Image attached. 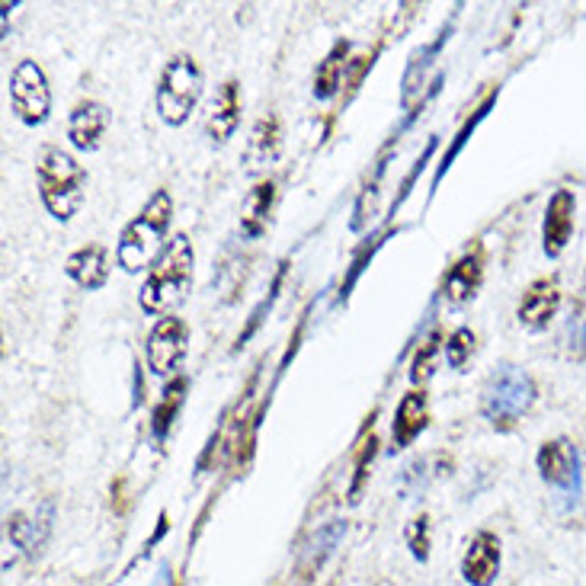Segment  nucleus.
<instances>
[{
    "mask_svg": "<svg viewBox=\"0 0 586 586\" xmlns=\"http://www.w3.org/2000/svg\"><path fill=\"white\" fill-rule=\"evenodd\" d=\"M430 426V401L426 391L411 388L401 401L391 420V452H404L420 440V433Z\"/></svg>",
    "mask_w": 586,
    "mask_h": 586,
    "instance_id": "nucleus-13",
    "label": "nucleus"
},
{
    "mask_svg": "<svg viewBox=\"0 0 586 586\" xmlns=\"http://www.w3.org/2000/svg\"><path fill=\"white\" fill-rule=\"evenodd\" d=\"M484 270H487V251H484L481 241H475L468 251L448 266V273L443 276V299L448 305L472 302L477 289H481V282H484Z\"/></svg>",
    "mask_w": 586,
    "mask_h": 586,
    "instance_id": "nucleus-10",
    "label": "nucleus"
},
{
    "mask_svg": "<svg viewBox=\"0 0 586 586\" xmlns=\"http://www.w3.org/2000/svg\"><path fill=\"white\" fill-rule=\"evenodd\" d=\"M186 394H190V378H186V375L170 378L168 385H164V391H161V397H158V404H154V411H151V440H154L158 446L168 443L170 430H173V423H176L183 404H186Z\"/></svg>",
    "mask_w": 586,
    "mask_h": 586,
    "instance_id": "nucleus-19",
    "label": "nucleus"
},
{
    "mask_svg": "<svg viewBox=\"0 0 586 586\" xmlns=\"http://www.w3.org/2000/svg\"><path fill=\"white\" fill-rule=\"evenodd\" d=\"M170 222H173V195L168 190H158L144 202L139 215L122 228L115 244V263L125 273L151 270L154 260L168 247Z\"/></svg>",
    "mask_w": 586,
    "mask_h": 586,
    "instance_id": "nucleus-2",
    "label": "nucleus"
},
{
    "mask_svg": "<svg viewBox=\"0 0 586 586\" xmlns=\"http://www.w3.org/2000/svg\"><path fill=\"white\" fill-rule=\"evenodd\" d=\"M378 55H382V46H375L372 52H363V55H356L350 61V68H346V90H350V97L363 87L365 74L372 71V64H375Z\"/></svg>",
    "mask_w": 586,
    "mask_h": 586,
    "instance_id": "nucleus-28",
    "label": "nucleus"
},
{
    "mask_svg": "<svg viewBox=\"0 0 586 586\" xmlns=\"http://www.w3.org/2000/svg\"><path fill=\"white\" fill-rule=\"evenodd\" d=\"M560 311V282L558 276H542L532 280L516 305V317L526 331H545Z\"/></svg>",
    "mask_w": 586,
    "mask_h": 586,
    "instance_id": "nucleus-11",
    "label": "nucleus"
},
{
    "mask_svg": "<svg viewBox=\"0 0 586 586\" xmlns=\"http://www.w3.org/2000/svg\"><path fill=\"white\" fill-rule=\"evenodd\" d=\"M107 129H110V110L97 100H81L68 115V141L84 154H93L103 144Z\"/></svg>",
    "mask_w": 586,
    "mask_h": 586,
    "instance_id": "nucleus-14",
    "label": "nucleus"
},
{
    "mask_svg": "<svg viewBox=\"0 0 586 586\" xmlns=\"http://www.w3.org/2000/svg\"><path fill=\"white\" fill-rule=\"evenodd\" d=\"M280 151V119L276 115H266L253 125L251 144H247V161L251 164H266L273 161Z\"/></svg>",
    "mask_w": 586,
    "mask_h": 586,
    "instance_id": "nucleus-25",
    "label": "nucleus"
},
{
    "mask_svg": "<svg viewBox=\"0 0 586 586\" xmlns=\"http://www.w3.org/2000/svg\"><path fill=\"white\" fill-rule=\"evenodd\" d=\"M273 202H276V180L266 176V180H260L251 193H247V199H244V209H241V238L256 241V238L266 234Z\"/></svg>",
    "mask_w": 586,
    "mask_h": 586,
    "instance_id": "nucleus-21",
    "label": "nucleus"
},
{
    "mask_svg": "<svg viewBox=\"0 0 586 586\" xmlns=\"http://www.w3.org/2000/svg\"><path fill=\"white\" fill-rule=\"evenodd\" d=\"M238 125H241V84H238L234 78H228V81L219 87L212 107H209V115H205V135H209L212 144H224V141L238 132Z\"/></svg>",
    "mask_w": 586,
    "mask_h": 586,
    "instance_id": "nucleus-15",
    "label": "nucleus"
},
{
    "mask_svg": "<svg viewBox=\"0 0 586 586\" xmlns=\"http://www.w3.org/2000/svg\"><path fill=\"white\" fill-rule=\"evenodd\" d=\"M154 586H170V570H168V567L161 570V577H158V584H154Z\"/></svg>",
    "mask_w": 586,
    "mask_h": 586,
    "instance_id": "nucleus-30",
    "label": "nucleus"
},
{
    "mask_svg": "<svg viewBox=\"0 0 586 586\" xmlns=\"http://www.w3.org/2000/svg\"><path fill=\"white\" fill-rule=\"evenodd\" d=\"M202 87H205V78H202L199 61L193 55H173L158 78V97H154L158 115L168 125L180 129L199 107Z\"/></svg>",
    "mask_w": 586,
    "mask_h": 586,
    "instance_id": "nucleus-5",
    "label": "nucleus"
},
{
    "mask_svg": "<svg viewBox=\"0 0 586 586\" xmlns=\"http://www.w3.org/2000/svg\"><path fill=\"white\" fill-rule=\"evenodd\" d=\"M501 538L494 532L481 529L472 535L465 555H462V577L472 586H494L501 577Z\"/></svg>",
    "mask_w": 586,
    "mask_h": 586,
    "instance_id": "nucleus-12",
    "label": "nucleus"
},
{
    "mask_svg": "<svg viewBox=\"0 0 586 586\" xmlns=\"http://www.w3.org/2000/svg\"><path fill=\"white\" fill-rule=\"evenodd\" d=\"M472 356H475V331L462 324L446 336V365L455 372H468Z\"/></svg>",
    "mask_w": 586,
    "mask_h": 586,
    "instance_id": "nucleus-26",
    "label": "nucleus"
},
{
    "mask_svg": "<svg viewBox=\"0 0 586 586\" xmlns=\"http://www.w3.org/2000/svg\"><path fill=\"white\" fill-rule=\"evenodd\" d=\"M282 280H285V263H282V266H280V273H276V276H273V285H270V289H273V295H270V299H263V302H260V305L253 307L251 321H247V327H244V334H241V340H238V343H244V340H247V336H251L253 331H256V324H260V321H263V311H270V305H273V302H276V295H280Z\"/></svg>",
    "mask_w": 586,
    "mask_h": 586,
    "instance_id": "nucleus-29",
    "label": "nucleus"
},
{
    "mask_svg": "<svg viewBox=\"0 0 586 586\" xmlns=\"http://www.w3.org/2000/svg\"><path fill=\"white\" fill-rule=\"evenodd\" d=\"M350 52H353L350 39H336L331 46V52L324 55V61L314 71V87H311L314 100L327 103V100H334L340 93V87L346 81V68H350Z\"/></svg>",
    "mask_w": 586,
    "mask_h": 586,
    "instance_id": "nucleus-20",
    "label": "nucleus"
},
{
    "mask_svg": "<svg viewBox=\"0 0 586 586\" xmlns=\"http://www.w3.org/2000/svg\"><path fill=\"white\" fill-rule=\"evenodd\" d=\"M190 353V324L176 314H164L158 317V324L148 331V343H144V360L151 375L158 378H176L183 375L180 368L186 363Z\"/></svg>",
    "mask_w": 586,
    "mask_h": 586,
    "instance_id": "nucleus-7",
    "label": "nucleus"
},
{
    "mask_svg": "<svg viewBox=\"0 0 586 586\" xmlns=\"http://www.w3.org/2000/svg\"><path fill=\"white\" fill-rule=\"evenodd\" d=\"M574 224H577V195L560 186L548 199L545 219H542V251L548 260H558L567 251L574 238Z\"/></svg>",
    "mask_w": 586,
    "mask_h": 586,
    "instance_id": "nucleus-9",
    "label": "nucleus"
},
{
    "mask_svg": "<svg viewBox=\"0 0 586 586\" xmlns=\"http://www.w3.org/2000/svg\"><path fill=\"white\" fill-rule=\"evenodd\" d=\"M10 103H13L17 119L23 125H29V129L49 122V115H52V87H49V78H46L39 61H32V58L17 61V68L10 71Z\"/></svg>",
    "mask_w": 586,
    "mask_h": 586,
    "instance_id": "nucleus-6",
    "label": "nucleus"
},
{
    "mask_svg": "<svg viewBox=\"0 0 586 586\" xmlns=\"http://www.w3.org/2000/svg\"><path fill=\"white\" fill-rule=\"evenodd\" d=\"M535 468H538V477L560 494L567 501H580L584 494V465H580V448L574 446L567 436H558V440H548L538 446V455H535Z\"/></svg>",
    "mask_w": 586,
    "mask_h": 586,
    "instance_id": "nucleus-8",
    "label": "nucleus"
},
{
    "mask_svg": "<svg viewBox=\"0 0 586 586\" xmlns=\"http://www.w3.org/2000/svg\"><path fill=\"white\" fill-rule=\"evenodd\" d=\"M407 548L411 555L426 564L430 560V516H417L411 526H407Z\"/></svg>",
    "mask_w": 586,
    "mask_h": 586,
    "instance_id": "nucleus-27",
    "label": "nucleus"
},
{
    "mask_svg": "<svg viewBox=\"0 0 586 586\" xmlns=\"http://www.w3.org/2000/svg\"><path fill=\"white\" fill-rule=\"evenodd\" d=\"M343 535H346V523H340V519H331L327 526H321V529L314 532V538L307 542L305 555L299 560V577L302 580H311L324 567V560L334 555L336 545L343 542Z\"/></svg>",
    "mask_w": 586,
    "mask_h": 586,
    "instance_id": "nucleus-22",
    "label": "nucleus"
},
{
    "mask_svg": "<svg viewBox=\"0 0 586 586\" xmlns=\"http://www.w3.org/2000/svg\"><path fill=\"white\" fill-rule=\"evenodd\" d=\"M195 273V247L186 234H173L168 247L154 260L148 276L141 282L139 305L144 314H168L176 307L193 289Z\"/></svg>",
    "mask_w": 586,
    "mask_h": 586,
    "instance_id": "nucleus-1",
    "label": "nucleus"
},
{
    "mask_svg": "<svg viewBox=\"0 0 586 586\" xmlns=\"http://www.w3.org/2000/svg\"><path fill=\"white\" fill-rule=\"evenodd\" d=\"M64 276L87 292H97L110 282V253L103 244H87L64 260Z\"/></svg>",
    "mask_w": 586,
    "mask_h": 586,
    "instance_id": "nucleus-17",
    "label": "nucleus"
},
{
    "mask_svg": "<svg viewBox=\"0 0 586 586\" xmlns=\"http://www.w3.org/2000/svg\"><path fill=\"white\" fill-rule=\"evenodd\" d=\"M538 397L535 378L519 365L503 363L497 372H491V378L484 382L481 391V414L497 430L509 433L519 426V420L529 414V407Z\"/></svg>",
    "mask_w": 586,
    "mask_h": 586,
    "instance_id": "nucleus-4",
    "label": "nucleus"
},
{
    "mask_svg": "<svg viewBox=\"0 0 586 586\" xmlns=\"http://www.w3.org/2000/svg\"><path fill=\"white\" fill-rule=\"evenodd\" d=\"M497 100H501V84L497 87H491L487 93H484V100L477 103L475 110H472V115L458 125V132L452 135V141H448V148H446V154L440 158V164H436V173H433V183H430V193H436L440 190V183H443V176H446L448 170H452V164L458 161V154L465 151V144L472 141V135L477 132V125L491 115V110L497 107Z\"/></svg>",
    "mask_w": 586,
    "mask_h": 586,
    "instance_id": "nucleus-16",
    "label": "nucleus"
},
{
    "mask_svg": "<svg viewBox=\"0 0 586 586\" xmlns=\"http://www.w3.org/2000/svg\"><path fill=\"white\" fill-rule=\"evenodd\" d=\"M375 446H378V440H375V411H372V417L365 420L363 433H360L356 448H353V481H350V491H346V501L350 503H360V497H363L368 468L375 462Z\"/></svg>",
    "mask_w": 586,
    "mask_h": 586,
    "instance_id": "nucleus-23",
    "label": "nucleus"
},
{
    "mask_svg": "<svg viewBox=\"0 0 586 586\" xmlns=\"http://www.w3.org/2000/svg\"><path fill=\"white\" fill-rule=\"evenodd\" d=\"M36 183H39V199L46 205V212L55 222H71L87 195V170L78 164L74 154L61 151V148H42L39 161H36Z\"/></svg>",
    "mask_w": 586,
    "mask_h": 586,
    "instance_id": "nucleus-3",
    "label": "nucleus"
},
{
    "mask_svg": "<svg viewBox=\"0 0 586 586\" xmlns=\"http://www.w3.org/2000/svg\"><path fill=\"white\" fill-rule=\"evenodd\" d=\"M443 353H446V336H443V331H433V334L420 340L417 353H414V360H411V385H414V388H426V385L433 382Z\"/></svg>",
    "mask_w": 586,
    "mask_h": 586,
    "instance_id": "nucleus-24",
    "label": "nucleus"
},
{
    "mask_svg": "<svg viewBox=\"0 0 586 586\" xmlns=\"http://www.w3.org/2000/svg\"><path fill=\"white\" fill-rule=\"evenodd\" d=\"M455 17L458 13H452V20H448L446 27L436 32V39L433 42H426L423 49H417L414 55H411V64H407V71H404V81H401V103L404 107H411V100L417 97L420 90H423V81H426V71L433 68V61L440 58L443 52V46H446L448 39H452V29H455Z\"/></svg>",
    "mask_w": 586,
    "mask_h": 586,
    "instance_id": "nucleus-18",
    "label": "nucleus"
}]
</instances>
